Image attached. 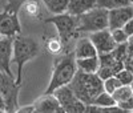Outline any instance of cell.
<instances>
[{
    "label": "cell",
    "instance_id": "cell-1",
    "mask_svg": "<svg viewBox=\"0 0 133 113\" xmlns=\"http://www.w3.org/2000/svg\"><path fill=\"white\" fill-rule=\"evenodd\" d=\"M75 96L81 100L85 105L92 104L95 97L104 90L103 80L96 73H87L77 69L72 81L68 84Z\"/></svg>",
    "mask_w": 133,
    "mask_h": 113
},
{
    "label": "cell",
    "instance_id": "cell-2",
    "mask_svg": "<svg viewBox=\"0 0 133 113\" xmlns=\"http://www.w3.org/2000/svg\"><path fill=\"white\" fill-rule=\"evenodd\" d=\"M40 52V47L37 41L32 37L17 35L14 37V48H12V60L11 63L16 64L17 73L15 77V81L17 84H23V69L24 64L32 59H35Z\"/></svg>",
    "mask_w": 133,
    "mask_h": 113
},
{
    "label": "cell",
    "instance_id": "cell-3",
    "mask_svg": "<svg viewBox=\"0 0 133 113\" xmlns=\"http://www.w3.org/2000/svg\"><path fill=\"white\" fill-rule=\"evenodd\" d=\"M76 71L77 65H76V56L73 52L65 53L60 57L55 59L51 80L45 93H53L57 88L63 85H68L72 81Z\"/></svg>",
    "mask_w": 133,
    "mask_h": 113
},
{
    "label": "cell",
    "instance_id": "cell-4",
    "mask_svg": "<svg viewBox=\"0 0 133 113\" xmlns=\"http://www.w3.org/2000/svg\"><path fill=\"white\" fill-rule=\"evenodd\" d=\"M108 28V9L95 7L77 16V33L96 32Z\"/></svg>",
    "mask_w": 133,
    "mask_h": 113
},
{
    "label": "cell",
    "instance_id": "cell-5",
    "mask_svg": "<svg viewBox=\"0 0 133 113\" xmlns=\"http://www.w3.org/2000/svg\"><path fill=\"white\" fill-rule=\"evenodd\" d=\"M45 23L53 24L56 27L57 33H59V39L61 40L64 48L73 37L79 35L77 33V16H73L68 12L53 15L52 17L45 19Z\"/></svg>",
    "mask_w": 133,
    "mask_h": 113
},
{
    "label": "cell",
    "instance_id": "cell-6",
    "mask_svg": "<svg viewBox=\"0 0 133 113\" xmlns=\"http://www.w3.org/2000/svg\"><path fill=\"white\" fill-rule=\"evenodd\" d=\"M21 84L15 81V76H9L0 71V95L5 103V113H16L19 109V92Z\"/></svg>",
    "mask_w": 133,
    "mask_h": 113
},
{
    "label": "cell",
    "instance_id": "cell-7",
    "mask_svg": "<svg viewBox=\"0 0 133 113\" xmlns=\"http://www.w3.org/2000/svg\"><path fill=\"white\" fill-rule=\"evenodd\" d=\"M53 95L59 100L60 107L63 108L64 113H85L87 105L75 96L69 85H63L57 88L53 92Z\"/></svg>",
    "mask_w": 133,
    "mask_h": 113
},
{
    "label": "cell",
    "instance_id": "cell-8",
    "mask_svg": "<svg viewBox=\"0 0 133 113\" xmlns=\"http://www.w3.org/2000/svg\"><path fill=\"white\" fill-rule=\"evenodd\" d=\"M21 25L19 14L9 11H0V33L5 37H15L20 35Z\"/></svg>",
    "mask_w": 133,
    "mask_h": 113
},
{
    "label": "cell",
    "instance_id": "cell-9",
    "mask_svg": "<svg viewBox=\"0 0 133 113\" xmlns=\"http://www.w3.org/2000/svg\"><path fill=\"white\" fill-rule=\"evenodd\" d=\"M88 37H89L91 41L93 43L95 48L97 51V55L112 52L113 48L116 47V43H115V40L112 37V33H110L109 28L92 32V33H89Z\"/></svg>",
    "mask_w": 133,
    "mask_h": 113
},
{
    "label": "cell",
    "instance_id": "cell-10",
    "mask_svg": "<svg viewBox=\"0 0 133 113\" xmlns=\"http://www.w3.org/2000/svg\"><path fill=\"white\" fill-rule=\"evenodd\" d=\"M133 17V5H125V7H118L115 9L108 11V28L109 29H116L121 28L125 23Z\"/></svg>",
    "mask_w": 133,
    "mask_h": 113
},
{
    "label": "cell",
    "instance_id": "cell-11",
    "mask_svg": "<svg viewBox=\"0 0 133 113\" xmlns=\"http://www.w3.org/2000/svg\"><path fill=\"white\" fill-rule=\"evenodd\" d=\"M12 48H14V37H5L3 36L0 39V71L14 76L12 73Z\"/></svg>",
    "mask_w": 133,
    "mask_h": 113
},
{
    "label": "cell",
    "instance_id": "cell-12",
    "mask_svg": "<svg viewBox=\"0 0 133 113\" xmlns=\"http://www.w3.org/2000/svg\"><path fill=\"white\" fill-rule=\"evenodd\" d=\"M33 107H35V112L39 113H64L59 100L55 97L53 93H44L35 101Z\"/></svg>",
    "mask_w": 133,
    "mask_h": 113
},
{
    "label": "cell",
    "instance_id": "cell-13",
    "mask_svg": "<svg viewBox=\"0 0 133 113\" xmlns=\"http://www.w3.org/2000/svg\"><path fill=\"white\" fill-rule=\"evenodd\" d=\"M73 53L76 56V59H84V57L96 56L97 51H96L95 45H93V43L91 41L89 37H81V39L77 40Z\"/></svg>",
    "mask_w": 133,
    "mask_h": 113
},
{
    "label": "cell",
    "instance_id": "cell-14",
    "mask_svg": "<svg viewBox=\"0 0 133 113\" xmlns=\"http://www.w3.org/2000/svg\"><path fill=\"white\" fill-rule=\"evenodd\" d=\"M95 7H96V0H68L66 12L73 16H79Z\"/></svg>",
    "mask_w": 133,
    "mask_h": 113
},
{
    "label": "cell",
    "instance_id": "cell-15",
    "mask_svg": "<svg viewBox=\"0 0 133 113\" xmlns=\"http://www.w3.org/2000/svg\"><path fill=\"white\" fill-rule=\"evenodd\" d=\"M77 69L87 72V73H96L98 69V55L91 56V57H84V59H76Z\"/></svg>",
    "mask_w": 133,
    "mask_h": 113
},
{
    "label": "cell",
    "instance_id": "cell-16",
    "mask_svg": "<svg viewBox=\"0 0 133 113\" xmlns=\"http://www.w3.org/2000/svg\"><path fill=\"white\" fill-rule=\"evenodd\" d=\"M43 4L45 5L48 12L52 15H57L66 12V7H68V0H41Z\"/></svg>",
    "mask_w": 133,
    "mask_h": 113
},
{
    "label": "cell",
    "instance_id": "cell-17",
    "mask_svg": "<svg viewBox=\"0 0 133 113\" xmlns=\"http://www.w3.org/2000/svg\"><path fill=\"white\" fill-rule=\"evenodd\" d=\"M20 9H23V12L29 16V17H40L41 14H43V11H41V5L39 3V0H27V2L21 5Z\"/></svg>",
    "mask_w": 133,
    "mask_h": 113
},
{
    "label": "cell",
    "instance_id": "cell-18",
    "mask_svg": "<svg viewBox=\"0 0 133 113\" xmlns=\"http://www.w3.org/2000/svg\"><path fill=\"white\" fill-rule=\"evenodd\" d=\"M92 104L93 105H97L100 108H107V107L117 105V103H116V100L113 98V96L110 95V93H108V92H105V90H103L101 93H98L95 97V100L92 101Z\"/></svg>",
    "mask_w": 133,
    "mask_h": 113
},
{
    "label": "cell",
    "instance_id": "cell-19",
    "mask_svg": "<svg viewBox=\"0 0 133 113\" xmlns=\"http://www.w3.org/2000/svg\"><path fill=\"white\" fill-rule=\"evenodd\" d=\"M130 4V0H96V7L105 9H115L118 7H125Z\"/></svg>",
    "mask_w": 133,
    "mask_h": 113
},
{
    "label": "cell",
    "instance_id": "cell-20",
    "mask_svg": "<svg viewBox=\"0 0 133 113\" xmlns=\"http://www.w3.org/2000/svg\"><path fill=\"white\" fill-rule=\"evenodd\" d=\"M113 98L116 100V103H120V101L128 100L133 96V90L130 88V85H121L120 88H117L115 92L112 93Z\"/></svg>",
    "mask_w": 133,
    "mask_h": 113
},
{
    "label": "cell",
    "instance_id": "cell-21",
    "mask_svg": "<svg viewBox=\"0 0 133 113\" xmlns=\"http://www.w3.org/2000/svg\"><path fill=\"white\" fill-rule=\"evenodd\" d=\"M27 0H3L2 4H3V8L0 11H9V12H15V14H19V11L21 8Z\"/></svg>",
    "mask_w": 133,
    "mask_h": 113
},
{
    "label": "cell",
    "instance_id": "cell-22",
    "mask_svg": "<svg viewBox=\"0 0 133 113\" xmlns=\"http://www.w3.org/2000/svg\"><path fill=\"white\" fill-rule=\"evenodd\" d=\"M103 85H104V90H105V92L112 95L115 90L117 88H120L123 84L120 83V80H118L116 76H110V77L105 78V80H103Z\"/></svg>",
    "mask_w": 133,
    "mask_h": 113
},
{
    "label": "cell",
    "instance_id": "cell-23",
    "mask_svg": "<svg viewBox=\"0 0 133 113\" xmlns=\"http://www.w3.org/2000/svg\"><path fill=\"white\" fill-rule=\"evenodd\" d=\"M113 57L118 61H125L128 57V53H127V43H121V44H116V47L112 51Z\"/></svg>",
    "mask_w": 133,
    "mask_h": 113
},
{
    "label": "cell",
    "instance_id": "cell-24",
    "mask_svg": "<svg viewBox=\"0 0 133 113\" xmlns=\"http://www.w3.org/2000/svg\"><path fill=\"white\" fill-rule=\"evenodd\" d=\"M47 48H48V51L51 53L57 55V53H60L64 49V45H63V43H61V40L59 37H51L48 40V43H47Z\"/></svg>",
    "mask_w": 133,
    "mask_h": 113
},
{
    "label": "cell",
    "instance_id": "cell-25",
    "mask_svg": "<svg viewBox=\"0 0 133 113\" xmlns=\"http://www.w3.org/2000/svg\"><path fill=\"white\" fill-rule=\"evenodd\" d=\"M115 76L118 78L120 83L123 84V85H130L132 81H133V72L125 69V68H123L121 71H118Z\"/></svg>",
    "mask_w": 133,
    "mask_h": 113
},
{
    "label": "cell",
    "instance_id": "cell-26",
    "mask_svg": "<svg viewBox=\"0 0 133 113\" xmlns=\"http://www.w3.org/2000/svg\"><path fill=\"white\" fill-rule=\"evenodd\" d=\"M112 33V37L115 40L116 44H121V43H128L129 41V36L124 32L123 28H116V29H109Z\"/></svg>",
    "mask_w": 133,
    "mask_h": 113
},
{
    "label": "cell",
    "instance_id": "cell-27",
    "mask_svg": "<svg viewBox=\"0 0 133 113\" xmlns=\"http://www.w3.org/2000/svg\"><path fill=\"white\" fill-rule=\"evenodd\" d=\"M117 107L123 112H133V97L124 100V101H120V103H117Z\"/></svg>",
    "mask_w": 133,
    "mask_h": 113
},
{
    "label": "cell",
    "instance_id": "cell-28",
    "mask_svg": "<svg viewBox=\"0 0 133 113\" xmlns=\"http://www.w3.org/2000/svg\"><path fill=\"white\" fill-rule=\"evenodd\" d=\"M121 28H123L124 29V32L127 33V35L129 36V37H132L133 36V17L132 19H129L127 23H125V24L123 25V27H121Z\"/></svg>",
    "mask_w": 133,
    "mask_h": 113
},
{
    "label": "cell",
    "instance_id": "cell-29",
    "mask_svg": "<svg viewBox=\"0 0 133 113\" xmlns=\"http://www.w3.org/2000/svg\"><path fill=\"white\" fill-rule=\"evenodd\" d=\"M16 113H35V107L33 105H25V107H19Z\"/></svg>",
    "mask_w": 133,
    "mask_h": 113
},
{
    "label": "cell",
    "instance_id": "cell-30",
    "mask_svg": "<svg viewBox=\"0 0 133 113\" xmlns=\"http://www.w3.org/2000/svg\"><path fill=\"white\" fill-rule=\"evenodd\" d=\"M127 53H128V57H133V41H128L127 43Z\"/></svg>",
    "mask_w": 133,
    "mask_h": 113
},
{
    "label": "cell",
    "instance_id": "cell-31",
    "mask_svg": "<svg viewBox=\"0 0 133 113\" xmlns=\"http://www.w3.org/2000/svg\"><path fill=\"white\" fill-rule=\"evenodd\" d=\"M0 109L5 113V103H4V98H3L2 95H0Z\"/></svg>",
    "mask_w": 133,
    "mask_h": 113
},
{
    "label": "cell",
    "instance_id": "cell-32",
    "mask_svg": "<svg viewBox=\"0 0 133 113\" xmlns=\"http://www.w3.org/2000/svg\"><path fill=\"white\" fill-rule=\"evenodd\" d=\"M130 88H132V90H133V81H132V84H130Z\"/></svg>",
    "mask_w": 133,
    "mask_h": 113
},
{
    "label": "cell",
    "instance_id": "cell-33",
    "mask_svg": "<svg viewBox=\"0 0 133 113\" xmlns=\"http://www.w3.org/2000/svg\"><path fill=\"white\" fill-rule=\"evenodd\" d=\"M130 4H132V5H133V0H130Z\"/></svg>",
    "mask_w": 133,
    "mask_h": 113
},
{
    "label": "cell",
    "instance_id": "cell-34",
    "mask_svg": "<svg viewBox=\"0 0 133 113\" xmlns=\"http://www.w3.org/2000/svg\"><path fill=\"white\" fill-rule=\"evenodd\" d=\"M0 113H4V112H3V110H2V109H0Z\"/></svg>",
    "mask_w": 133,
    "mask_h": 113
},
{
    "label": "cell",
    "instance_id": "cell-35",
    "mask_svg": "<svg viewBox=\"0 0 133 113\" xmlns=\"http://www.w3.org/2000/svg\"><path fill=\"white\" fill-rule=\"evenodd\" d=\"M2 37H3V36H2V33H0V39H2Z\"/></svg>",
    "mask_w": 133,
    "mask_h": 113
},
{
    "label": "cell",
    "instance_id": "cell-36",
    "mask_svg": "<svg viewBox=\"0 0 133 113\" xmlns=\"http://www.w3.org/2000/svg\"><path fill=\"white\" fill-rule=\"evenodd\" d=\"M2 2H3V0H0V3H2Z\"/></svg>",
    "mask_w": 133,
    "mask_h": 113
},
{
    "label": "cell",
    "instance_id": "cell-37",
    "mask_svg": "<svg viewBox=\"0 0 133 113\" xmlns=\"http://www.w3.org/2000/svg\"><path fill=\"white\" fill-rule=\"evenodd\" d=\"M132 97H133V96H132Z\"/></svg>",
    "mask_w": 133,
    "mask_h": 113
}]
</instances>
